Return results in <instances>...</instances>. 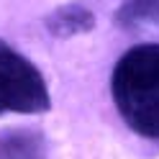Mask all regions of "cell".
<instances>
[{
	"label": "cell",
	"mask_w": 159,
	"mask_h": 159,
	"mask_svg": "<svg viewBox=\"0 0 159 159\" xmlns=\"http://www.w3.org/2000/svg\"><path fill=\"white\" fill-rule=\"evenodd\" d=\"M46 141L36 128H11L0 136V159H44Z\"/></svg>",
	"instance_id": "4"
},
{
	"label": "cell",
	"mask_w": 159,
	"mask_h": 159,
	"mask_svg": "<svg viewBox=\"0 0 159 159\" xmlns=\"http://www.w3.org/2000/svg\"><path fill=\"white\" fill-rule=\"evenodd\" d=\"M95 26V16L90 13V8L80 5V3H67L59 5L57 11L46 16V28L49 34L57 39H69L77 34H87Z\"/></svg>",
	"instance_id": "3"
},
{
	"label": "cell",
	"mask_w": 159,
	"mask_h": 159,
	"mask_svg": "<svg viewBox=\"0 0 159 159\" xmlns=\"http://www.w3.org/2000/svg\"><path fill=\"white\" fill-rule=\"evenodd\" d=\"M116 23L128 31L146 26L159 28V0H123L116 11Z\"/></svg>",
	"instance_id": "5"
},
{
	"label": "cell",
	"mask_w": 159,
	"mask_h": 159,
	"mask_svg": "<svg viewBox=\"0 0 159 159\" xmlns=\"http://www.w3.org/2000/svg\"><path fill=\"white\" fill-rule=\"evenodd\" d=\"M111 93L126 126L159 141V44H139L118 59Z\"/></svg>",
	"instance_id": "1"
},
{
	"label": "cell",
	"mask_w": 159,
	"mask_h": 159,
	"mask_svg": "<svg viewBox=\"0 0 159 159\" xmlns=\"http://www.w3.org/2000/svg\"><path fill=\"white\" fill-rule=\"evenodd\" d=\"M52 105L44 75L0 39V116L46 113Z\"/></svg>",
	"instance_id": "2"
}]
</instances>
